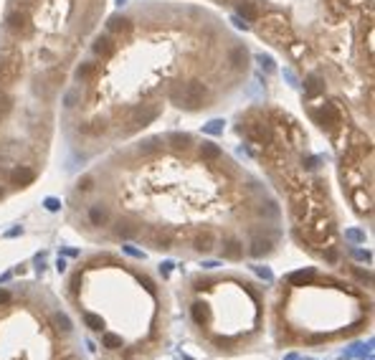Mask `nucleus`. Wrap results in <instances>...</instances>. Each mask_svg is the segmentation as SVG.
I'll return each instance as SVG.
<instances>
[{"label": "nucleus", "mask_w": 375, "mask_h": 360, "mask_svg": "<svg viewBox=\"0 0 375 360\" xmlns=\"http://www.w3.org/2000/svg\"><path fill=\"white\" fill-rule=\"evenodd\" d=\"M79 231L135 241L162 254L266 259L281 239V208L226 155L208 160L198 142L147 140L104 173L74 185Z\"/></svg>", "instance_id": "1"}, {"label": "nucleus", "mask_w": 375, "mask_h": 360, "mask_svg": "<svg viewBox=\"0 0 375 360\" xmlns=\"http://www.w3.org/2000/svg\"><path fill=\"white\" fill-rule=\"evenodd\" d=\"M66 299L96 360H160L170 347V299L145 266L92 254L66 277Z\"/></svg>", "instance_id": "2"}, {"label": "nucleus", "mask_w": 375, "mask_h": 360, "mask_svg": "<svg viewBox=\"0 0 375 360\" xmlns=\"http://www.w3.org/2000/svg\"><path fill=\"white\" fill-rule=\"evenodd\" d=\"M269 327L281 350H329L370 332V289L314 266L297 269L277 287Z\"/></svg>", "instance_id": "3"}, {"label": "nucleus", "mask_w": 375, "mask_h": 360, "mask_svg": "<svg viewBox=\"0 0 375 360\" xmlns=\"http://www.w3.org/2000/svg\"><path fill=\"white\" fill-rule=\"evenodd\" d=\"M271 127L274 134L266 145L249 147L279 183L297 244L319 262L335 266L343 259V239L319 157L310 152L307 137L297 122L281 119L271 122Z\"/></svg>", "instance_id": "4"}, {"label": "nucleus", "mask_w": 375, "mask_h": 360, "mask_svg": "<svg viewBox=\"0 0 375 360\" xmlns=\"http://www.w3.org/2000/svg\"><path fill=\"white\" fill-rule=\"evenodd\" d=\"M188 332L203 353L238 358L256 353L266 335L264 289L241 274H193L180 289Z\"/></svg>", "instance_id": "5"}, {"label": "nucleus", "mask_w": 375, "mask_h": 360, "mask_svg": "<svg viewBox=\"0 0 375 360\" xmlns=\"http://www.w3.org/2000/svg\"><path fill=\"white\" fill-rule=\"evenodd\" d=\"M0 360H86L76 322L46 287H0Z\"/></svg>", "instance_id": "6"}, {"label": "nucleus", "mask_w": 375, "mask_h": 360, "mask_svg": "<svg viewBox=\"0 0 375 360\" xmlns=\"http://www.w3.org/2000/svg\"><path fill=\"white\" fill-rule=\"evenodd\" d=\"M170 99H172V104H178L183 109H201L203 102H205V86L201 82H190V84L175 86Z\"/></svg>", "instance_id": "7"}, {"label": "nucleus", "mask_w": 375, "mask_h": 360, "mask_svg": "<svg viewBox=\"0 0 375 360\" xmlns=\"http://www.w3.org/2000/svg\"><path fill=\"white\" fill-rule=\"evenodd\" d=\"M259 36H264L266 41L277 43V46H281V49H286V46L294 41L292 33H289V28L284 26L281 18H264L261 26H259Z\"/></svg>", "instance_id": "8"}, {"label": "nucleus", "mask_w": 375, "mask_h": 360, "mask_svg": "<svg viewBox=\"0 0 375 360\" xmlns=\"http://www.w3.org/2000/svg\"><path fill=\"white\" fill-rule=\"evenodd\" d=\"M20 71H23V61L20 59L0 61V84H13L16 79H20Z\"/></svg>", "instance_id": "9"}, {"label": "nucleus", "mask_w": 375, "mask_h": 360, "mask_svg": "<svg viewBox=\"0 0 375 360\" xmlns=\"http://www.w3.org/2000/svg\"><path fill=\"white\" fill-rule=\"evenodd\" d=\"M5 28L10 33H16V36H26V33L31 31L28 26V16L23 13V10H13V13H8L5 18Z\"/></svg>", "instance_id": "10"}, {"label": "nucleus", "mask_w": 375, "mask_h": 360, "mask_svg": "<svg viewBox=\"0 0 375 360\" xmlns=\"http://www.w3.org/2000/svg\"><path fill=\"white\" fill-rule=\"evenodd\" d=\"M246 59H249V53H246L244 46L231 49V53H228V61H231V66H236V69H244V66H246Z\"/></svg>", "instance_id": "11"}, {"label": "nucleus", "mask_w": 375, "mask_h": 360, "mask_svg": "<svg viewBox=\"0 0 375 360\" xmlns=\"http://www.w3.org/2000/svg\"><path fill=\"white\" fill-rule=\"evenodd\" d=\"M109 31H114V33H129V31H132L129 18H119V16H114L112 20H109Z\"/></svg>", "instance_id": "12"}, {"label": "nucleus", "mask_w": 375, "mask_h": 360, "mask_svg": "<svg viewBox=\"0 0 375 360\" xmlns=\"http://www.w3.org/2000/svg\"><path fill=\"white\" fill-rule=\"evenodd\" d=\"M94 51H96L99 56H104V59H107V56H112V53H114V43L109 41V38H99V41L94 43Z\"/></svg>", "instance_id": "13"}, {"label": "nucleus", "mask_w": 375, "mask_h": 360, "mask_svg": "<svg viewBox=\"0 0 375 360\" xmlns=\"http://www.w3.org/2000/svg\"><path fill=\"white\" fill-rule=\"evenodd\" d=\"M238 13L244 16L246 20H259V10L253 3H238Z\"/></svg>", "instance_id": "14"}, {"label": "nucleus", "mask_w": 375, "mask_h": 360, "mask_svg": "<svg viewBox=\"0 0 375 360\" xmlns=\"http://www.w3.org/2000/svg\"><path fill=\"white\" fill-rule=\"evenodd\" d=\"M13 109V99H10L5 92H0V119H5Z\"/></svg>", "instance_id": "15"}, {"label": "nucleus", "mask_w": 375, "mask_h": 360, "mask_svg": "<svg viewBox=\"0 0 375 360\" xmlns=\"http://www.w3.org/2000/svg\"><path fill=\"white\" fill-rule=\"evenodd\" d=\"M304 86H307V94H310V97L319 94V92L325 89V86H322V82H319L317 76H307V84H304Z\"/></svg>", "instance_id": "16"}, {"label": "nucleus", "mask_w": 375, "mask_h": 360, "mask_svg": "<svg viewBox=\"0 0 375 360\" xmlns=\"http://www.w3.org/2000/svg\"><path fill=\"white\" fill-rule=\"evenodd\" d=\"M94 71H96V66H94V64H81V66H79V71H76V76H79V79H89Z\"/></svg>", "instance_id": "17"}]
</instances>
